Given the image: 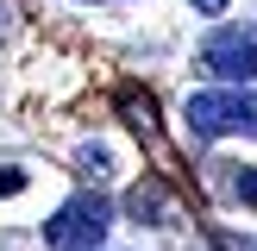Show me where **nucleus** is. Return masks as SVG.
Returning <instances> with one entry per match:
<instances>
[{
  "instance_id": "nucleus-6",
  "label": "nucleus",
  "mask_w": 257,
  "mask_h": 251,
  "mask_svg": "<svg viewBox=\"0 0 257 251\" xmlns=\"http://www.w3.org/2000/svg\"><path fill=\"white\" fill-rule=\"evenodd\" d=\"M132 213H163V188H132Z\"/></svg>"
},
{
  "instance_id": "nucleus-2",
  "label": "nucleus",
  "mask_w": 257,
  "mask_h": 251,
  "mask_svg": "<svg viewBox=\"0 0 257 251\" xmlns=\"http://www.w3.org/2000/svg\"><path fill=\"white\" fill-rule=\"evenodd\" d=\"M107 226H113V207H107L100 195H69V201L44 220V245H50V251H100Z\"/></svg>"
},
{
  "instance_id": "nucleus-7",
  "label": "nucleus",
  "mask_w": 257,
  "mask_h": 251,
  "mask_svg": "<svg viewBox=\"0 0 257 251\" xmlns=\"http://www.w3.org/2000/svg\"><path fill=\"white\" fill-rule=\"evenodd\" d=\"M19 188H25V176H19V170H0V195H19Z\"/></svg>"
},
{
  "instance_id": "nucleus-3",
  "label": "nucleus",
  "mask_w": 257,
  "mask_h": 251,
  "mask_svg": "<svg viewBox=\"0 0 257 251\" xmlns=\"http://www.w3.org/2000/svg\"><path fill=\"white\" fill-rule=\"evenodd\" d=\"M201 69L213 82H257V25H213L201 38Z\"/></svg>"
},
{
  "instance_id": "nucleus-8",
  "label": "nucleus",
  "mask_w": 257,
  "mask_h": 251,
  "mask_svg": "<svg viewBox=\"0 0 257 251\" xmlns=\"http://www.w3.org/2000/svg\"><path fill=\"white\" fill-rule=\"evenodd\" d=\"M195 13H207V19H220V13H226V0H195Z\"/></svg>"
},
{
  "instance_id": "nucleus-5",
  "label": "nucleus",
  "mask_w": 257,
  "mask_h": 251,
  "mask_svg": "<svg viewBox=\"0 0 257 251\" xmlns=\"http://www.w3.org/2000/svg\"><path fill=\"white\" fill-rule=\"evenodd\" d=\"M232 195L245 201V207H257V170H245V163H238V170H232Z\"/></svg>"
},
{
  "instance_id": "nucleus-4",
  "label": "nucleus",
  "mask_w": 257,
  "mask_h": 251,
  "mask_svg": "<svg viewBox=\"0 0 257 251\" xmlns=\"http://www.w3.org/2000/svg\"><path fill=\"white\" fill-rule=\"evenodd\" d=\"M75 163H82V176H94V182H100V176H107V145H82V157H75Z\"/></svg>"
},
{
  "instance_id": "nucleus-1",
  "label": "nucleus",
  "mask_w": 257,
  "mask_h": 251,
  "mask_svg": "<svg viewBox=\"0 0 257 251\" xmlns=\"http://www.w3.org/2000/svg\"><path fill=\"white\" fill-rule=\"evenodd\" d=\"M188 132L195 138H257V88L226 82L188 94Z\"/></svg>"
}]
</instances>
